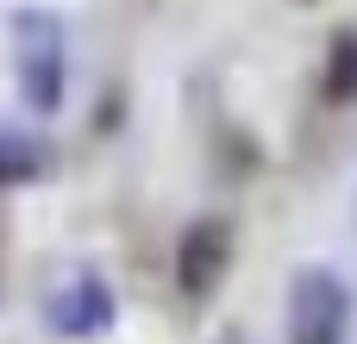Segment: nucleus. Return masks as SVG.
Masks as SVG:
<instances>
[{
  "label": "nucleus",
  "mask_w": 357,
  "mask_h": 344,
  "mask_svg": "<svg viewBox=\"0 0 357 344\" xmlns=\"http://www.w3.org/2000/svg\"><path fill=\"white\" fill-rule=\"evenodd\" d=\"M13 75H19V100L31 113H56L63 107L69 44H63V19L50 6H19L13 13Z\"/></svg>",
  "instance_id": "f257e3e1"
},
{
  "label": "nucleus",
  "mask_w": 357,
  "mask_h": 344,
  "mask_svg": "<svg viewBox=\"0 0 357 344\" xmlns=\"http://www.w3.org/2000/svg\"><path fill=\"white\" fill-rule=\"evenodd\" d=\"M345 332H351V288L333 269H301L289 282L282 338L289 344H345Z\"/></svg>",
  "instance_id": "f03ea898"
},
{
  "label": "nucleus",
  "mask_w": 357,
  "mask_h": 344,
  "mask_svg": "<svg viewBox=\"0 0 357 344\" xmlns=\"http://www.w3.org/2000/svg\"><path fill=\"white\" fill-rule=\"evenodd\" d=\"M226 269H232V226L226 219H195L188 232H182V244H176V288L188 295V301H207L220 282H226Z\"/></svg>",
  "instance_id": "7ed1b4c3"
},
{
  "label": "nucleus",
  "mask_w": 357,
  "mask_h": 344,
  "mask_svg": "<svg viewBox=\"0 0 357 344\" xmlns=\"http://www.w3.org/2000/svg\"><path fill=\"white\" fill-rule=\"evenodd\" d=\"M44 320H50V332H63V338H100V332L113 326V288H107L100 276L75 269L63 288H50Z\"/></svg>",
  "instance_id": "20e7f679"
},
{
  "label": "nucleus",
  "mask_w": 357,
  "mask_h": 344,
  "mask_svg": "<svg viewBox=\"0 0 357 344\" xmlns=\"http://www.w3.org/2000/svg\"><path fill=\"white\" fill-rule=\"evenodd\" d=\"M44 169H50L44 138H31V132H0V188H25V182H38Z\"/></svg>",
  "instance_id": "39448f33"
},
{
  "label": "nucleus",
  "mask_w": 357,
  "mask_h": 344,
  "mask_svg": "<svg viewBox=\"0 0 357 344\" xmlns=\"http://www.w3.org/2000/svg\"><path fill=\"white\" fill-rule=\"evenodd\" d=\"M326 100L333 107H357V25H345L326 44Z\"/></svg>",
  "instance_id": "423d86ee"
},
{
  "label": "nucleus",
  "mask_w": 357,
  "mask_h": 344,
  "mask_svg": "<svg viewBox=\"0 0 357 344\" xmlns=\"http://www.w3.org/2000/svg\"><path fill=\"white\" fill-rule=\"evenodd\" d=\"M220 344H251V338H245V332H226V338H220Z\"/></svg>",
  "instance_id": "0eeeda50"
}]
</instances>
